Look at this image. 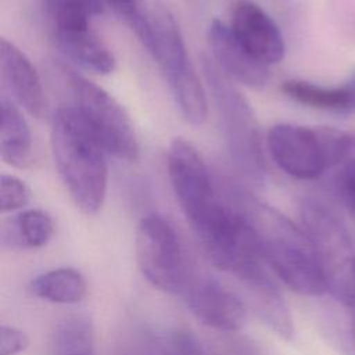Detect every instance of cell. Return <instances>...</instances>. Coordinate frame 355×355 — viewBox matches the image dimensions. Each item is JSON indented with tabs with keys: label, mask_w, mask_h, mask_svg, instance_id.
<instances>
[{
	"label": "cell",
	"mask_w": 355,
	"mask_h": 355,
	"mask_svg": "<svg viewBox=\"0 0 355 355\" xmlns=\"http://www.w3.org/2000/svg\"><path fill=\"white\" fill-rule=\"evenodd\" d=\"M31 293L53 304H78L87 293L83 275L73 268H58L36 276L29 286Z\"/></svg>",
	"instance_id": "17"
},
{
	"label": "cell",
	"mask_w": 355,
	"mask_h": 355,
	"mask_svg": "<svg viewBox=\"0 0 355 355\" xmlns=\"http://www.w3.org/2000/svg\"><path fill=\"white\" fill-rule=\"evenodd\" d=\"M29 345V337L19 329L3 324L0 329V355H17Z\"/></svg>",
	"instance_id": "23"
},
{
	"label": "cell",
	"mask_w": 355,
	"mask_h": 355,
	"mask_svg": "<svg viewBox=\"0 0 355 355\" xmlns=\"http://www.w3.org/2000/svg\"><path fill=\"white\" fill-rule=\"evenodd\" d=\"M227 25L236 40L261 64L270 67L284 58L286 44L280 28L259 4L236 0Z\"/></svg>",
	"instance_id": "11"
},
{
	"label": "cell",
	"mask_w": 355,
	"mask_h": 355,
	"mask_svg": "<svg viewBox=\"0 0 355 355\" xmlns=\"http://www.w3.org/2000/svg\"><path fill=\"white\" fill-rule=\"evenodd\" d=\"M31 200L28 184L19 178L8 173L1 175L0 180V209L3 214L22 209Z\"/></svg>",
	"instance_id": "20"
},
{
	"label": "cell",
	"mask_w": 355,
	"mask_h": 355,
	"mask_svg": "<svg viewBox=\"0 0 355 355\" xmlns=\"http://www.w3.org/2000/svg\"><path fill=\"white\" fill-rule=\"evenodd\" d=\"M266 146L283 172L295 179L312 180L351 157L355 136L330 126L277 123L268 130Z\"/></svg>",
	"instance_id": "5"
},
{
	"label": "cell",
	"mask_w": 355,
	"mask_h": 355,
	"mask_svg": "<svg viewBox=\"0 0 355 355\" xmlns=\"http://www.w3.org/2000/svg\"><path fill=\"white\" fill-rule=\"evenodd\" d=\"M204 76L215 101L225 140L237 166L251 178L263 172V153L254 110L241 92L212 61L211 55L201 57Z\"/></svg>",
	"instance_id": "7"
},
{
	"label": "cell",
	"mask_w": 355,
	"mask_h": 355,
	"mask_svg": "<svg viewBox=\"0 0 355 355\" xmlns=\"http://www.w3.org/2000/svg\"><path fill=\"white\" fill-rule=\"evenodd\" d=\"M51 355H96L94 329L86 316H71L58 324Z\"/></svg>",
	"instance_id": "18"
},
{
	"label": "cell",
	"mask_w": 355,
	"mask_h": 355,
	"mask_svg": "<svg viewBox=\"0 0 355 355\" xmlns=\"http://www.w3.org/2000/svg\"><path fill=\"white\" fill-rule=\"evenodd\" d=\"M135 31L140 42L148 32V11L143 7V0H105Z\"/></svg>",
	"instance_id": "21"
},
{
	"label": "cell",
	"mask_w": 355,
	"mask_h": 355,
	"mask_svg": "<svg viewBox=\"0 0 355 355\" xmlns=\"http://www.w3.org/2000/svg\"><path fill=\"white\" fill-rule=\"evenodd\" d=\"M143 46L158 64L183 118L201 126L208 116L207 92L190 61L179 24L165 4L155 3L148 10V35Z\"/></svg>",
	"instance_id": "3"
},
{
	"label": "cell",
	"mask_w": 355,
	"mask_h": 355,
	"mask_svg": "<svg viewBox=\"0 0 355 355\" xmlns=\"http://www.w3.org/2000/svg\"><path fill=\"white\" fill-rule=\"evenodd\" d=\"M187 305L202 324L218 331H237L247 320L241 298L216 280L196 283L187 293Z\"/></svg>",
	"instance_id": "13"
},
{
	"label": "cell",
	"mask_w": 355,
	"mask_h": 355,
	"mask_svg": "<svg viewBox=\"0 0 355 355\" xmlns=\"http://www.w3.org/2000/svg\"><path fill=\"white\" fill-rule=\"evenodd\" d=\"M44 19L60 51L79 67L100 75L115 69V57L93 29L103 12L101 0H44Z\"/></svg>",
	"instance_id": "6"
},
{
	"label": "cell",
	"mask_w": 355,
	"mask_h": 355,
	"mask_svg": "<svg viewBox=\"0 0 355 355\" xmlns=\"http://www.w3.org/2000/svg\"><path fill=\"white\" fill-rule=\"evenodd\" d=\"M65 82L71 94V108L92 130L104 150L128 162L140 157L135 126L125 108L103 87L85 76L68 71Z\"/></svg>",
	"instance_id": "8"
},
{
	"label": "cell",
	"mask_w": 355,
	"mask_h": 355,
	"mask_svg": "<svg viewBox=\"0 0 355 355\" xmlns=\"http://www.w3.org/2000/svg\"><path fill=\"white\" fill-rule=\"evenodd\" d=\"M0 155L17 169H25L32 162V133L17 103L6 96L0 98Z\"/></svg>",
	"instance_id": "15"
},
{
	"label": "cell",
	"mask_w": 355,
	"mask_h": 355,
	"mask_svg": "<svg viewBox=\"0 0 355 355\" xmlns=\"http://www.w3.org/2000/svg\"><path fill=\"white\" fill-rule=\"evenodd\" d=\"M302 218L327 291L345 308L355 309V241L336 215L319 204H306Z\"/></svg>",
	"instance_id": "9"
},
{
	"label": "cell",
	"mask_w": 355,
	"mask_h": 355,
	"mask_svg": "<svg viewBox=\"0 0 355 355\" xmlns=\"http://www.w3.org/2000/svg\"><path fill=\"white\" fill-rule=\"evenodd\" d=\"M247 214L259 234L266 266L280 282L304 295L327 291L316 250L304 229L265 207Z\"/></svg>",
	"instance_id": "2"
},
{
	"label": "cell",
	"mask_w": 355,
	"mask_h": 355,
	"mask_svg": "<svg viewBox=\"0 0 355 355\" xmlns=\"http://www.w3.org/2000/svg\"><path fill=\"white\" fill-rule=\"evenodd\" d=\"M211 58L232 80L251 89H261L270 79L269 67L257 61L236 40L227 24L212 19L207 29Z\"/></svg>",
	"instance_id": "12"
},
{
	"label": "cell",
	"mask_w": 355,
	"mask_h": 355,
	"mask_svg": "<svg viewBox=\"0 0 355 355\" xmlns=\"http://www.w3.org/2000/svg\"><path fill=\"white\" fill-rule=\"evenodd\" d=\"M166 166L178 202L202 243L229 220L234 207L222 200L204 158L183 137L171 141Z\"/></svg>",
	"instance_id": "4"
},
{
	"label": "cell",
	"mask_w": 355,
	"mask_h": 355,
	"mask_svg": "<svg viewBox=\"0 0 355 355\" xmlns=\"http://www.w3.org/2000/svg\"><path fill=\"white\" fill-rule=\"evenodd\" d=\"M50 141L55 168L72 202L83 214H97L107 194L108 153L69 105L54 112Z\"/></svg>",
	"instance_id": "1"
},
{
	"label": "cell",
	"mask_w": 355,
	"mask_h": 355,
	"mask_svg": "<svg viewBox=\"0 0 355 355\" xmlns=\"http://www.w3.org/2000/svg\"><path fill=\"white\" fill-rule=\"evenodd\" d=\"M161 355H208L198 338L183 330L173 331L164 337L159 348Z\"/></svg>",
	"instance_id": "22"
},
{
	"label": "cell",
	"mask_w": 355,
	"mask_h": 355,
	"mask_svg": "<svg viewBox=\"0 0 355 355\" xmlns=\"http://www.w3.org/2000/svg\"><path fill=\"white\" fill-rule=\"evenodd\" d=\"M136 261L144 279L155 288L171 294L187 290L184 250L175 227L164 216L150 214L139 222Z\"/></svg>",
	"instance_id": "10"
},
{
	"label": "cell",
	"mask_w": 355,
	"mask_h": 355,
	"mask_svg": "<svg viewBox=\"0 0 355 355\" xmlns=\"http://www.w3.org/2000/svg\"><path fill=\"white\" fill-rule=\"evenodd\" d=\"M233 355H254V354H247V352L244 351V354H243V352H239V354H233Z\"/></svg>",
	"instance_id": "25"
},
{
	"label": "cell",
	"mask_w": 355,
	"mask_h": 355,
	"mask_svg": "<svg viewBox=\"0 0 355 355\" xmlns=\"http://www.w3.org/2000/svg\"><path fill=\"white\" fill-rule=\"evenodd\" d=\"M0 71L12 101L32 116L40 118L46 112V96L40 76L26 54L4 37L0 40Z\"/></svg>",
	"instance_id": "14"
},
{
	"label": "cell",
	"mask_w": 355,
	"mask_h": 355,
	"mask_svg": "<svg viewBox=\"0 0 355 355\" xmlns=\"http://www.w3.org/2000/svg\"><path fill=\"white\" fill-rule=\"evenodd\" d=\"M337 190L343 200L355 211V159L348 161L338 172L336 178Z\"/></svg>",
	"instance_id": "24"
},
{
	"label": "cell",
	"mask_w": 355,
	"mask_h": 355,
	"mask_svg": "<svg viewBox=\"0 0 355 355\" xmlns=\"http://www.w3.org/2000/svg\"><path fill=\"white\" fill-rule=\"evenodd\" d=\"M282 90L293 101L309 108L340 114L355 112V73L337 87H327L302 79H288L283 82Z\"/></svg>",
	"instance_id": "16"
},
{
	"label": "cell",
	"mask_w": 355,
	"mask_h": 355,
	"mask_svg": "<svg viewBox=\"0 0 355 355\" xmlns=\"http://www.w3.org/2000/svg\"><path fill=\"white\" fill-rule=\"evenodd\" d=\"M14 232L21 244L29 248L46 245L54 234V222L49 212L43 209H25L12 219Z\"/></svg>",
	"instance_id": "19"
}]
</instances>
